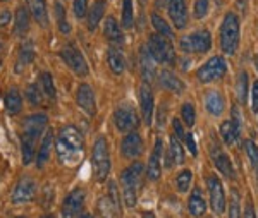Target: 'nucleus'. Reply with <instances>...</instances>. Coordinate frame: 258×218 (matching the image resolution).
<instances>
[{
	"label": "nucleus",
	"mask_w": 258,
	"mask_h": 218,
	"mask_svg": "<svg viewBox=\"0 0 258 218\" xmlns=\"http://www.w3.org/2000/svg\"><path fill=\"white\" fill-rule=\"evenodd\" d=\"M147 47L155 62H160V64H172V62L176 60V52H174L172 41H170L167 36L150 35Z\"/></svg>",
	"instance_id": "obj_6"
},
{
	"label": "nucleus",
	"mask_w": 258,
	"mask_h": 218,
	"mask_svg": "<svg viewBox=\"0 0 258 218\" xmlns=\"http://www.w3.org/2000/svg\"><path fill=\"white\" fill-rule=\"evenodd\" d=\"M172 129H174V132H176V137H177V139H179V141H184L186 132H184V129H182V122H181V120L174 119V120H172Z\"/></svg>",
	"instance_id": "obj_47"
},
{
	"label": "nucleus",
	"mask_w": 258,
	"mask_h": 218,
	"mask_svg": "<svg viewBox=\"0 0 258 218\" xmlns=\"http://www.w3.org/2000/svg\"><path fill=\"white\" fill-rule=\"evenodd\" d=\"M138 2L141 4V6H145V4H147V0H138Z\"/></svg>",
	"instance_id": "obj_54"
},
{
	"label": "nucleus",
	"mask_w": 258,
	"mask_h": 218,
	"mask_svg": "<svg viewBox=\"0 0 258 218\" xmlns=\"http://www.w3.org/2000/svg\"><path fill=\"white\" fill-rule=\"evenodd\" d=\"M191 182H193V172H191V170L179 172V175L176 179V186H177L179 192H188Z\"/></svg>",
	"instance_id": "obj_40"
},
{
	"label": "nucleus",
	"mask_w": 258,
	"mask_h": 218,
	"mask_svg": "<svg viewBox=\"0 0 258 218\" xmlns=\"http://www.w3.org/2000/svg\"><path fill=\"white\" fill-rule=\"evenodd\" d=\"M105 7H107L105 0H95L93 6L90 7V11H88V29L90 31H95V29L98 28L100 21L103 19V14H105Z\"/></svg>",
	"instance_id": "obj_25"
},
{
	"label": "nucleus",
	"mask_w": 258,
	"mask_h": 218,
	"mask_svg": "<svg viewBox=\"0 0 258 218\" xmlns=\"http://www.w3.org/2000/svg\"><path fill=\"white\" fill-rule=\"evenodd\" d=\"M212 160H214V165L217 167V170L220 172V174H224L229 179L234 177V169H232L231 158H229L227 155L222 152V150H220V148H212Z\"/></svg>",
	"instance_id": "obj_21"
},
{
	"label": "nucleus",
	"mask_w": 258,
	"mask_h": 218,
	"mask_svg": "<svg viewBox=\"0 0 258 218\" xmlns=\"http://www.w3.org/2000/svg\"><path fill=\"white\" fill-rule=\"evenodd\" d=\"M48 117L45 114H33L24 119L23 132H21V155L23 165H30L36 155V142L47 127Z\"/></svg>",
	"instance_id": "obj_2"
},
{
	"label": "nucleus",
	"mask_w": 258,
	"mask_h": 218,
	"mask_svg": "<svg viewBox=\"0 0 258 218\" xmlns=\"http://www.w3.org/2000/svg\"><path fill=\"white\" fill-rule=\"evenodd\" d=\"M36 198V184L35 180L28 175L21 177L16 184L14 191L11 194V201L14 204H24V203H31Z\"/></svg>",
	"instance_id": "obj_11"
},
{
	"label": "nucleus",
	"mask_w": 258,
	"mask_h": 218,
	"mask_svg": "<svg viewBox=\"0 0 258 218\" xmlns=\"http://www.w3.org/2000/svg\"><path fill=\"white\" fill-rule=\"evenodd\" d=\"M182 165L184 163V150L181 146V141L176 136L170 137V148H169V158H167V167L170 165Z\"/></svg>",
	"instance_id": "obj_31"
},
{
	"label": "nucleus",
	"mask_w": 258,
	"mask_h": 218,
	"mask_svg": "<svg viewBox=\"0 0 258 218\" xmlns=\"http://www.w3.org/2000/svg\"><path fill=\"white\" fill-rule=\"evenodd\" d=\"M0 65H2V62H0Z\"/></svg>",
	"instance_id": "obj_59"
},
{
	"label": "nucleus",
	"mask_w": 258,
	"mask_h": 218,
	"mask_svg": "<svg viewBox=\"0 0 258 218\" xmlns=\"http://www.w3.org/2000/svg\"><path fill=\"white\" fill-rule=\"evenodd\" d=\"M4 103H6V112L9 115L19 114L21 108H23V98H21V93H19L18 88H11V90L7 91Z\"/></svg>",
	"instance_id": "obj_29"
},
{
	"label": "nucleus",
	"mask_w": 258,
	"mask_h": 218,
	"mask_svg": "<svg viewBox=\"0 0 258 218\" xmlns=\"http://www.w3.org/2000/svg\"><path fill=\"white\" fill-rule=\"evenodd\" d=\"M76 102L80 105V108L85 112L86 115L93 117L97 114V102H95V93L91 90L90 85L86 83H81L76 90Z\"/></svg>",
	"instance_id": "obj_14"
},
{
	"label": "nucleus",
	"mask_w": 258,
	"mask_h": 218,
	"mask_svg": "<svg viewBox=\"0 0 258 218\" xmlns=\"http://www.w3.org/2000/svg\"><path fill=\"white\" fill-rule=\"evenodd\" d=\"M140 72H141V78H143V81L148 83L153 81V78H155V60H153L152 53H150V50L147 45H143V47L140 48Z\"/></svg>",
	"instance_id": "obj_18"
},
{
	"label": "nucleus",
	"mask_w": 258,
	"mask_h": 218,
	"mask_svg": "<svg viewBox=\"0 0 258 218\" xmlns=\"http://www.w3.org/2000/svg\"><path fill=\"white\" fill-rule=\"evenodd\" d=\"M91 167H93V175L98 182H103L110 174V150L109 142L105 137H97L91 152Z\"/></svg>",
	"instance_id": "obj_5"
},
{
	"label": "nucleus",
	"mask_w": 258,
	"mask_h": 218,
	"mask_svg": "<svg viewBox=\"0 0 258 218\" xmlns=\"http://www.w3.org/2000/svg\"><path fill=\"white\" fill-rule=\"evenodd\" d=\"M55 18H57V26H59V31L62 35H69L71 33V26L68 23V18H66V9L60 2H55Z\"/></svg>",
	"instance_id": "obj_37"
},
{
	"label": "nucleus",
	"mask_w": 258,
	"mask_h": 218,
	"mask_svg": "<svg viewBox=\"0 0 258 218\" xmlns=\"http://www.w3.org/2000/svg\"><path fill=\"white\" fill-rule=\"evenodd\" d=\"M59 55H60L62 60L68 64V67H71V70H73L74 74H78V76H81V78L88 74V70H90L88 64H86L83 53L76 47H73V45H66V47L59 52Z\"/></svg>",
	"instance_id": "obj_10"
},
{
	"label": "nucleus",
	"mask_w": 258,
	"mask_h": 218,
	"mask_svg": "<svg viewBox=\"0 0 258 218\" xmlns=\"http://www.w3.org/2000/svg\"><path fill=\"white\" fill-rule=\"evenodd\" d=\"M167 11L177 29H184L188 24V9L184 0H167Z\"/></svg>",
	"instance_id": "obj_16"
},
{
	"label": "nucleus",
	"mask_w": 258,
	"mask_h": 218,
	"mask_svg": "<svg viewBox=\"0 0 258 218\" xmlns=\"http://www.w3.org/2000/svg\"><path fill=\"white\" fill-rule=\"evenodd\" d=\"M181 115H182V120L188 127H193L195 122H197V112H195V107L193 103H184L181 108Z\"/></svg>",
	"instance_id": "obj_43"
},
{
	"label": "nucleus",
	"mask_w": 258,
	"mask_h": 218,
	"mask_svg": "<svg viewBox=\"0 0 258 218\" xmlns=\"http://www.w3.org/2000/svg\"><path fill=\"white\" fill-rule=\"evenodd\" d=\"M55 152L62 165L76 167L85 158V139L76 125H64L55 136Z\"/></svg>",
	"instance_id": "obj_1"
},
{
	"label": "nucleus",
	"mask_w": 258,
	"mask_h": 218,
	"mask_svg": "<svg viewBox=\"0 0 258 218\" xmlns=\"http://www.w3.org/2000/svg\"><path fill=\"white\" fill-rule=\"evenodd\" d=\"M244 218H256L255 215V208H253L251 203L246 204V209H244Z\"/></svg>",
	"instance_id": "obj_51"
},
{
	"label": "nucleus",
	"mask_w": 258,
	"mask_h": 218,
	"mask_svg": "<svg viewBox=\"0 0 258 218\" xmlns=\"http://www.w3.org/2000/svg\"><path fill=\"white\" fill-rule=\"evenodd\" d=\"M135 24V12H133V2L131 0H124L122 6V26L129 29Z\"/></svg>",
	"instance_id": "obj_42"
},
{
	"label": "nucleus",
	"mask_w": 258,
	"mask_h": 218,
	"mask_svg": "<svg viewBox=\"0 0 258 218\" xmlns=\"http://www.w3.org/2000/svg\"><path fill=\"white\" fill-rule=\"evenodd\" d=\"M184 142H186V146H188V148H189L191 155H195V157H197L198 150H197V142H195V137H193V134H191V132H188V134H186V137H184Z\"/></svg>",
	"instance_id": "obj_48"
},
{
	"label": "nucleus",
	"mask_w": 258,
	"mask_h": 218,
	"mask_svg": "<svg viewBox=\"0 0 258 218\" xmlns=\"http://www.w3.org/2000/svg\"><path fill=\"white\" fill-rule=\"evenodd\" d=\"M143 218H155V215H153L152 211H147V213H143Z\"/></svg>",
	"instance_id": "obj_52"
},
{
	"label": "nucleus",
	"mask_w": 258,
	"mask_h": 218,
	"mask_svg": "<svg viewBox=\"0 0 258 218\" xmlns=\"http://www.w3.org/2000/svg\"><path fill=\"white\" fill-rule=\"evenodd\" d=\"M40 85H41V90H43L45 96H47L48 100H55L57 98V91H55V85H53L52 74H50V72H41Z\"/></svg>",
	"instance_id": "obj_36"
},
{
	"label": "nucleus",
	"mask_w": 258,
	"mask_h": 218,
	"mask_svg": "<svg viewBox=\"0 0 258 218\" xmlns=\"http://www.w3.org/2000/svg\"><path fill=\"white\" fill-rule=\"evenodd\" d=\"M53 141H55V134H53V129H48V131L45 132L43 139H41V144H40V148H38V155H36V165H38L40 169L48 162L50 153H52Z\"/></svg>",
	"instance_id": "obj_23"
},
{
	"label": "nucleus",
	"mask_w": 258,
	"mask_h": 218,
	"mask_svg": "<svg viewBox=\"0 0 258 218\" xmlns=\"http://www.w3.org/2000/svg\"><path fill=\"white\" fill-rule=\"evenodd\" d=\"M30 14L35 18L40 26H48V12H47V0H26Z\"/></svg>",
	"instance_id": "obj_22"
},
{
	"label": "nucleus",
	"mask_w": 258,
	"mask_h": 218,
	"mask_svg": "<svg viewBox=\"0 0 258 218\" xmlns=\"http://www.w3.org/2000/svg\"><path fill=\"white\" fill-rule=\"evenodd\" d=\"M41 218H55V216H53V215H43Z\"/></svg>",
	"instance_id": "obj_53"
},
{
	"label": "nucleus",
	"mask_w": 258,
	"mask_h": 218,
	"mask_svg": "<svg viewBox=\"0 0 258 218\" xmlns=\"http://www.w3.org/2000/svg\"><path fill=\"white\" fill-rule=\"evenodd\" d=\"M107 64H109L112 72L117 74V76H120V74L126 70V60H124V55L120 53V50L115 47H110L109 52H107Z\"/></svg>",
	"instance_id": "obj_26"
},
{
	"label": "nucleus",
	"mask_w": 258,
	"mask_h": 218,
	"mask_svg": "<svg viewBox=\"0 0 258 218\" xmlns=\"http://www.w3.org/2000/svg\"><path fill=\"white\" fill-rule=\"evenodd\" d=\"M210 0H195V7H193V16L197 19H203L209 12Z\"/></svg>",
	"instance_id": "obj_44"
},
{
	"label": "nucleus",
	"mask_w": 258,
	"mask_h": 218,
	"mask_svg": "<svg viewBox=\"0 0 258 218\" xmlns=\"http://www.w3.org/2000/svg\"><path fill=\"white\" fill-rule=\"evenodd\" d=\"M251 102H253V112L258 114V81L253 83V90H251Z\"/></svg>",
	"instance_id": "obj_49"
},
{
	"label": "nucleus",
	"mask_w": 258,
	"mask_h": 218,
	"mask_svg": "<svg viewBox=\"0 0 258 218\" xmlns=\"http://www.w3.org/2000/svg\"><path fill=\"white\" fill-rule=\"evenodd\" d=\"M248 72L241 70L238 76V83H236V91H238V98L241 103H246L248 100Z\"/></svg>",
	"instance_id": "obj_38"
},
{
	"label": "nucleus",
	"mask_w": 258,
	"mask_h": 218,
	"mask_svg": "<svg viewBox=\"0 0 258 218\" xmlns=\"http://www.w3.org/2000/svg\"><path fill=\"white\" fill-rule=\"evenodd\" d=\"M83 204H85V191L81 187H76L64 199V204H62V218H76L83 209Z\"/></svg>",
	"instance_id": "obj_13"
},
{
	"label": "nucleus",
	"mask_w": 258,
	"mask_h": 218,
	"mask_svg": "<svg viewBox=\"0 0 258 218\" xmlns=\"http://www.w3.org/2000/svg\"><path fill=\"white\" fill-rule=\"evenodd\" d=\"M188 209H189L191 215L197 216V218L205 215L207 203H205V199H203V196H202V192H200L198 187L197 189H193V192H191L189 201H188Z\"/></svg>",
	"instance_id": "obj_30"
},
{
	"label": "nucleus",
	"mask_w": 258,
	"mask_h": 218,
	"mask_svg": "<svg viewBox=\"0 0 258 218\" xmlns=\"http://www.w3.org/2000/svg\"><path fill=\"white\" fill-rule=\"evenodd\" d=\"M143 175V165L140 162L129 165L126 170L120 174V184H122V198L124 204L127 208H133L136 204V196H138V187Z\"/></svg>",
	"instance_id": "obj_4"
},
{
	"label": "nucleus",
	"mask_w": 258,
	"mask_h": 218,
	"mask_svg": "<svg viewBox=\"0 0 258 218\" xmlns=\"http://www.w3.org/2000/svg\"><path fill=\"white\" fill-rule=\"evenodd\" d=\"M239 19L234 12H227L220 24V48L226 55H234L239 48Z\"/></svg>",
	"instance_id": "obj_3"
},
{
	"label": "nucleus",
	"mask_w": 258,
	"mask_h": 218,
	"mask_svg": "<svg viewBox=\"0 0 258 218\" xmlns=\"http://www.w3.org/2000/svg\"><path fill=\"white\" fill-rule=\"evenodd\" d=\"M207 186H209V196H210V204L217 215H222L226 211V192H224V186L220 182L217 175H210L207 179Z\"/></svg>",
	"instance_id": "obj_12"
},
{
	"label": "nucleus",
	"mask_w": 258,
	"mask_h": 218,
	"mask_svg": "<svg viewBox=\"0 0 258 218\" xmlns=\"http://www.w3.org/2000/svg\"><path fill=\"white\" fill-rule=\"evenodd\" d=\"M33 58H35V50H33L30 45L28 47H24L23 50L19 52V55H18V60H16V72L21 74L24 69H26L28 65L33 62Z\"/></svg>",
	"instance_id": "obj_34"
},
{
	"label": "nucleus",
	"mask_w": 258,
	"mask_h": 218,
	"mask_svg": "<svg viewBox=\"0 0 258 218\" xmlns=\"http://www.w3.org/2000/svg\"><path fill=\"white\" fill-rule=\"evenodd\" d=\"M244 150H246L249 160H251L253 170H255V175H256V180H258V146L251 139H246L244 141Z\"/></svg>",
	"instance_id": "obj_41"
},
{
	"label": "nucleus",
	"mask_w": 258,
	"mask_h": 218,
	"mask_svg": "<svg viewBox=\"0 0 258 218\" xmlns=\"http://www.w3.org/2000/svg\"><path fill=\"white\" fill-rule=\"evenodd\" d=\"M0 2H6V0H0Z\"/></svg>",
	"instance_id": "obj_58"
},
{
	"label": "nucleus",
	"mask_w": 258,
	"mask_h": 218,
	"mask_svg": "<svg viewBox=\"0 0 258 218\" xmlns=\"http://www.w3.org/2000/svg\"><path fill=\"white\" fill-rule=\"evenodd\" d=\"M220 136H222V141L226 142L227 146H232L236 142V139L239 137V132L236 131L232 120H224L220 124Z\"/></svg>",
	"instance_id": "obj_33"
},
{
	"label": "nucleus",
	"mask_w": 258,
	"mask_h": 218,
	"mask_svg": "<svg viewBox=\"0 0 258 218\" xmlns=\"http://www.w3.org/2000/svg\"><path fill=\"white\" fill-rule=\"evenodd\" d=\"M152 24H153V28L157 29V35H162V36H167V38H172V35H174L172 28H170L167 21L162 18V16L157 14V12H153V14H152Z\"/></svg>",
	"instance_id": "obj_35"
},
{
	"label": "nucleus",
	"mask_w": 258,
	"mask_h": 218,
	"mask_svg": "<svg viewBox=\"0 0 258 218\" xmlns=\"http://www.w3.org/2000/svg\"><path fill=\"white\" fill-rule=\"evenodd\" d=\"M16 218H26V216H16Z\"/></svg>",
	"instance_id": "obj_57"
},
{
	"label": "nucleus",
	"mask_w": 258,
	"mask_h": 218,
	"mask_svg": "<svg viewBox=\"0 0 258 218\" xmlns=\"http://www.w3.org/2000/svg\"><path fill=\"white\" fill-rule=\"evenodd\" d=\"M81 218H93V216H90V215H85V216H81Z\"/></svg>",
	"instance_id": "obj_55"
},
{
	"label": "nucleus",
	"mask_w": 258,
	"mask_h": 218,
	"mask_svg": "<svg viewBox=\"0 0 258 218\" xmlns=\"http://www.w3.org/2000/svg\"><path fill=\"white\" fill-rule=\"evenodd\" d=\"M227 72V64L224 57H212L197 70V78L200 83H214L217 79H222Z\"/></svg>",
	"instance_id": "obj_8"
},
{
	"label": "nucleus",
	"mask_w": 258,
	"mask_h": 218,
	"mask_svg": "<svg viewBox=\"0 0 258 218\" xmlns=\"http://www.w3.org/2000/svg\"><path fill=\"white\" fill-rule=\"evenodd\" d=\"M162 150H164V142H162V139H157L147 167V175L150 180H157L162 174Z\"/></svg>",
	"instance_id": "obj_19"
},
{
	"label": "nucleus",
	"mask_w": 258,
	"mask_h": 218,
	"mask_svg": "<svg viewBox=\"0 0 258 218\" xmlns=\"http://www.w3.org/2000/svg\"><path fill=\"white\" fill-rule=\"evenodd\" d=\"M16 33L18 35H24L30 28V9H26L24 6H19L18 11H16Z\"/></svg>",
	"instance_id": "obj_32"
},
{
	"label": "nucleus",
	"mask_w": 258,
	"mask_h": 218,
	"mask_svg": "<svg viewBox=\"0 0 258 218\" xmlns=\"http://www.w3.org/2000/svg\"><path fill=\"white\" fill-rule=\"evenodd\" d=\"M43 90H41V85L38 86L35 83V85H30L26 88V98L30 100V103L31 105H41L43 103Z\"/></svg>",
	"instance_id": "obj_39"
},
{
	"label": "nucleus",
	"mask_w": 258,
	"mask_h": 218,
	"mask_svg": "<svg viewBox=\"0 0 258 218\" xmlns=\"http://www.w3.org/2000/svg\"><path fill=\"white\" fill-rule=\"evenodd\" d=\"M160 85H162V88H165V90L172 91V93H176V95L184 91V83H182L176 74L170 72L167 69L160 72Z\"/></svg>",
	"instance_id": "obj_24"
},
{
	"label": "nucleus",
	"mask_w": 258,
	"mask_h": 218,
	"mask_svg": "<svg viewBox=\"0 0 258 218\" xmlns=\"http://www.w3.org/2000/svg\"><path fill=\"white\" fill-rule=\"evenodd\" d=\"M97 209L102 218H119V204H115V201L110 196L100 198L97 203Z\"/></svg>",
	"instance_id": "obj_27"
},
{
	"label": "nucleus",
	"mask_w": 258,
	"mask_h": 218,
	"mask_svg": "<svg viewBox=\"0 0 258 218\" xmlns=\"http://www.w3.org/2000/svg\"><path fill=\"white\" fill-rule=\"evenodd\" d=\"M120 152L126 158L129 160H135V158H138L141 153H143V139H141V136L138 132H129L124 136L122 142H120Z\"/></svg>",
	"instance_id": "obj_15"
},
{
	"label": "nucleus",
	"mask_w": 258,
	"mask_h": 218,
	"mask_svg": "<svg viewBox=\"0 0 258 218\" xmlns=\"http://www.w3.org/2000/svg\"><path fill=\"white\" fill-rule=\"evenodd\" d=\"M229 218H241V204H239V194L236 189L232 191L231 206H229Z\"/></svg>",
	"instance_id": "obj_46"
},
{
	"label": "nucleus",
	"mask_w": 258,
	"mask_h": 218,
	"mask_svg": "<svg viewBox=\"0 0 258 218\" xmlns=\"http://www.w3.org/2000/svg\"><path fill=\"white\" fill-rule=\"evenodd\" d=\"M11 23V11H2L0 12V28L7 26V24Z\"/></svg>",
	"instance_id": "obj_50"
},
{
	"label": "nucleus",
	"mask_w": 258,
	"mask_h": 218,
	"mask_svg": "<svg viewBox=\"0 0 258 218\" xmlns=\"http://www.w3.org/2000/svg\"><path fill=\"white\" fill-rule=\"evenodd\" d=\"M103 35H105L107 41L112 45V47H115V45H122L124 43V35H122V29H120L117 19L109 18L105 19V24H103Z\"/></svg>",
	"instance_id": "obj_20"
},
{
	"label": "nucleus",
	"mask_w": 258,
	"mask_h": 218,
	"mask_svg": "<svg viewBox=\"0 0 258 218\" xmlns=\"http://www.w3.org/2000/svg\"><path fill=\"white\" fill-rule=\"evenodd\" d=\"M205 107L209 110V114L212 115H220L226 108V102H224V96L219 93V91H210L205 96Z\"/></svg>",
	"instance_id": "obj_28"
},
{
	"label": "nucleus",
	"mask_w": 258,
	"mask_h": 218,
	"mask_svg": "<svg viewBox=\"0 0 258 218\" xmlns=\"http://www.w3.org/2000/svg\"><path fill=\"white\" fill-rule=\"evenodd\" d=\"M114 122H115L117 131L129 134V132H135L136 129H138L140 117L133 107H129V105H120L114 114Z\"/></svg>",
	"instance_id": "obj_9"
},
{
	"label": "nucleus",
	"mask_w": 258,
	"mask_h": 218,
	"mask_svg": "<svg viewBox=\"0 0 258 218\" xmlns=\"http://www.w3.org/2000/svg\"><path fill=\"white\" fill-rule=\"evenodd\" d=\"M256 70H258V57H256Z\"/></svg>",
	"instance_id": "obj_56"
},
{
	"label": "nucleus",
	"mask_w": 258,
	"mask_h": 218,
	"mask_svg": "<svg viewBox=\"0 0 258 218\" xmlns=\"http://www.w3.org/2000/svg\"><path fill=\"white\" fill-rule=\"evenodd\" d=\"M73 11H74V16L78 19H83L85 16H88V0H74L73 2Z\"/></svg>",
	"instance_id": "obj_45"
},
{
	"label": "nucleus",
	"mask_w": 258,
	"mask_h": 218,
	"mask_svg": "<svg viewBox=\"0 0 258 218\" xmlns=\"http://www.w3.org/2000/svg\"><path fill=\"white\" fill-rule=\"evenodd\" d=\"M212 47V35L209 29H200L181 40V50L184 53H205Z\"/></svg>",
	"instance_id": "obj_7"
},
{
	"label": "nucleus",
	"mask_w": 258,
	"mask_h": 218,
	"mask_svg": "<svg viewBox=\"0 0 258 218\" xmlns=\"http://www.w3.org/2000/svg\"><path fill=\"white\" fill-rule=\"evenodd\" d=\"M140 105H141V115H143V122L150 125L153 119V108H155V102H153L152 88L147 83H143L140 88Z\"/></svg>",
	"instance_id": "obj_17"
}]
</instances>
